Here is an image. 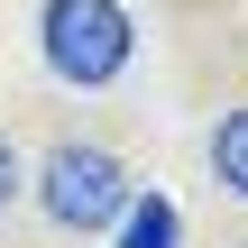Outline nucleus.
Masks as SVG:
<instances>
[{
    "instance_id": "obj_1",
    "label": "nucleus",
    "mask_w": 248,
    "mask_h": 248,
    "mask_svg": "<svg viewBox=\"0 0 248 248\" xmlns=\"http://www.w3.org/2000/svg\"><path fill=\"white\" fill-rule=\"evenodd\" d=\"M37 46H46V74H55V83L101 92V83H120V64H129V46H138V18H129L120 0H46Z\"/></svg>"
},
{
    "instance_id": "obj_2",
    "label": "nucleus",
    "mask_w": 248,
    "mask_h": 248,
    "mask_svg": "<svg viewBox=\"0 0 248 248\" xmlns=\"http://www.w3.org/2000/svg\"><path fill=\"white\" fill-rule=\"evenodd\" d=\"M37 202H46L55 230H120V212H129V175H120L110 147L64 138V147L37 166Z\"/></svg>"
},
{
    "instance_id": "obj_3",
    "label": "nucleus",
    "mask_w": 248,
    "mask_h": 248,
    "mask_svg": "<svg viewBox=\"0 0 248 248\" xmlns=\"http://www.w3.org/2000/svg\"><path fill=\"white\" fill-rule=\"evenodd\" d=\"M110 248H184V212L166 202V193H129V212H120V230H110Z\"/></svg>"
},
{
    "instance_id": "obj_4",
    "label": "nucleus",
    "mask_w": 248,
    "mask_h": 248,
    "mask_svg": "<svg viewBox=\"0 0 248 248\" xmlns=\"http://www.w3.org/2000/svg\"><path fill=\"white\" fill-rule=\"evenodd\" d=\"M212 184L248 202V110H230V120L212 129Z\"/></svg>"
},
{
    "instance_id": "obj_5",
    "label": "nucleus",
    "mask_w": 248,
    "mask_h": 248,
    "mask_svg": "<svg viewBox=\"0 0 248 248\" xmlns=\"http://www.w3.org/2000/svg\"><path fill=\"white\" fill-rule=\"evenodd\" d=\"M9 193H18V156H9V138H0V212H9Z\"/></svg>"
}]
</instances>
